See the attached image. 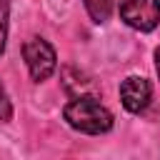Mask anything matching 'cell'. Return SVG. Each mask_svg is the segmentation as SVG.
<instances>
[{"label":"cell","instance_id":"obj_3","mask_svg":"<svg viewBox=\"0 0 160 160\" xmlns=\"http://www.w3.org/2000/svg\"><path fill=\"white\" fill-rule=\"evenodd\" d=\"M120 20L132 30L150 32L160 25V0H120Z\"/></svg>","mask_w":160,"mask_h":160},{"label":"cell","instance_id":"obj_5","mask_svg":"<svg viewBox=\"0 0 160 160\" xmlns=\"http://www.w3.org/2000/svg\"><path fill=\"white\" fill-rule=\"evenodd\" d=\"M85 2V10L90 12L92 22H105L110 18V10H112V0H82Z\"/></svg>","mask_w":160,"mask_h":160},{"label":"cell","instance_id":"obj_7","mask_svg":"<svg viewBox=\"0 0 160 160\" xmlns=\"http://www.w3.org/2000/svg\"><path fill=\"white\" fill-rule=\"evenodd\" d=\"M10 118H12V105H10V98H8V92H5V88L0 82V120L8 122Z\"/></svg>","mask_w":160,"mask_h":160},{"label":"cell","instance_id":"obj_8","mask_svg":"<svg viewBox=\"0 0 160 160\" xmlns=\"http://www.w3.org/2000/svg\"><path fill=\"white\" fill-rule=\"evenodd\" d=\"M155 70H158V75H160V45H158V50H155Z\"/></svg>","mask_w":160,"mask_h":160},{"label":"cell","instance_id":"obj_2","mask_svg":"<svg viewBox=\"0 0 160 160\" xmlns=\"http://www.w3.org/2000/svg\"><path fill=\"white\" fill-rule=\"evenodd\" d=\"M22 58H25V65L30 70V78L35 82H42L48 80L55 68H58V55H55V48L42 40V38H30L22 42Z\"/></svg>","mask_w":160,"mask_h":160},{"label":"cell","instance_id":"obj_6","mask_svg":"<svg viewBox=\"0 0 160 160\" xmlns=\"http://www.w3.org/2000/svg\"><path fill=\"white\" fill-rule=\"evenodd\" d=\"M8 15H10V5L0 0V55L5 52V40H8Z\"/></svg>","mask_w":160,"mask_h":160},{"label":"cell","instance_id":"obj_1","mask_svg":"<svg viewBox=\"0 0 160 160\" xmlns=\"http://www.w3.org/2000/svg\"><path fill=\"white\" fill-rule=\"evenodd\" d=\"M62 118L72 130H80L88 135H102L112 130V112L92 95H80L70 100L62 110Z\"/></svg>","mask_w":160,"mask_h":160},{"label":"cell","instance_id":"obj_4","mask_svg":"<svg viewBox=\"0 0 160 160\" xmlns=\"http://www.w3.org/2000/svg\"><path fill=\"white\" fill-rule=\"evenodd\" d=\"M120 100L128 112H142L152 100V85L140 75H130L120 82Z\"/></svg>","mask_w":160,"mask_h":160}]
</instances>
